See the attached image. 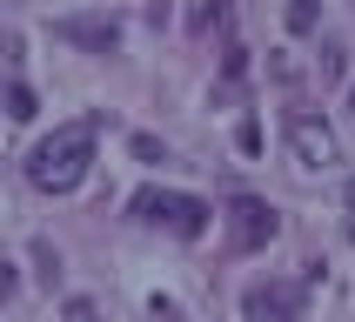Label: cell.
Instances as JSON below:
<instances>
[{"label":"cell","instance_id":"cell-14","mask_svg":"<svg viewBox=\"0 0 355 322\" xmlns=\"http://www.w3.org/2000/svg\"><path fill=\"white\" fill-rule=\"evenodd\" d=\"M67 322H101V309L87 296H74V302H67Z\"/></svg>","mask_w":355,"mask_h":322},{"label":"cell","instance_id":"cell-13","mask_svg":"<svg viewBox=\"0 0 355 322\" xmlns=\"http://www.w3.org/2000/svg\"><path fill=\"white\" fill-rule=\"evenodd\" d=\"M342 67H349V54L342 47H322V80H342Z\"/></svg>","mask_w":355,"mask_h":322},{"label":"cell","instance_id":"cell-17","mask_svg":"<svg viewBox=\"0 0 355 322\" xmlns=\"http://www.w3.org/2000/svg\"><path fill=\"white\" fill-rule=\"evenodd\" d=\"M349 108H355V87H349Z\"/></svg>","mask_w":355,"mask_h":322},{"label":"cell","instance_id":"cell-4","mask_svg":"<svg viewBox=\"0 0 355 322\" xmlns=\"http://www.w3.org/2000/svg\"><path fill=\"white\" fill-rule=\"evenodd\" d=\"M302 316V282H248L241 289V322H295Z\"/></svg>","mask_w":355,"mask_h":322},{"label":"cell","instance_id":"cell-1","mask_svg":"<svg viewBox=\"0 0 355 322\" xmlns=\"http://www.w3.org/2000/svg\"><path fill=\"white\" fill-rule=\"evenodd\" d=\"M87 161H94V121H67V128H54L47 141H34L27 181H34L40 195H67V188L87 181Z\"/></svg>","mask_w":355,"mask_h":322},{"label":"cell","instance_id":"cell-2","mask_svg":"<svg viewBox=\"0 0 355 322\" xmlns=\"http://www.w3.org/2000/svg\"><path fill=\"white\" fill-rule=\"evenodd\" d=\"M128 208H135V221H161V228L181 235V242H201L208 235V215H215L201 195H168V188H141Z\"/></svg>","mask_w":355,"mask_h":322},{"label":"cell","instance_id":"cell-9","mask_svg":"<svg viewBox=\"0 0 355 322\" xmlns=\"http://www.w3.org/2000/svg\"><path fill=\"white\" fill-rule=\"evenodd\" d=\"M7 115H14V121H34V115H40V101H34V87H27V80H14V87H7Z\"/></svg>","mask_w":355,"mask_h":322},{"label":"cell","instance_id":"cell-10","mask_svg":"<svg viewBox=\"0 0 355 322\" xmlns=\"http://www.w3.org/2000/svg\"><path fill=\"white\" fill-rule=\"evenodd\" d=\"M34 262H40V282L54 289V282H60V255H54V248H47V242H34Z\"/></svg>","mask_w":355,"mask_h":322},{"label":"cell","instance_id":"cell-7","mask_svg":"<svg viewBox=\"0 0 355 322\" xmlns=\"http://www.w3.org/2000/svg\"><path fill=\"white\" fill-rule=\"evenodd\" d=\"M282 20H288V34H315V27H322V7H315V0H288V14H282Z\"/></svg>","mask_w":355,"mask_h":322},{"label":"cell","instance_id":"cell-6","mask_svg":"<svg viewBox=\"0 0 355 322\" xmlns=\"http://www.w3.org/2000/svg\"><path fill=\"white\" fill-rule=\"evenodd\" d=\"M54 34L67 40V47H80V54H114L121 47V20L114 14H60Z\"/></svg>","mask_w":355,"mask_h":322},{"label":"cell","instance_id":"cell-5","mask_svg":"<svg viewBox=\"0 0 355 322\" xmlns=\"http://www.w3.org/2000/svg\"><path fill=\"white\" fill-rule=\"evenodd\" d=\"M288 155H295L302 168H329V161H336V135H329V121L309 115V108H295V115H288Z\"/></svg>","mask_w":355,"mask_h":322},{"label":"cell","instance_id":"cell-18","mask_svg":"<svg viewBox=\"0 0 355 322\" xmlns=\"http://www.w3.org/2000/svg\"><path fill=\"white\" fill-rule=\"evenodd\" d=\"M349 201H355V181H349Z\"/></svg>","mask_w":355,"mask_h":322},{"label":"cell","instance_id":"cell-8","mask_svg":"<svg viewBox=\"0 0 355 322\" xmlns=\"http://www.w3.org/2000/svg\"><path fill=\"white\" fill-rule=\"evenodd\" d=\"M188 27H195V34H215V27H228V0H201Z\"/></svg>","mask_w":355,"mask_h":322},{"label":"cell","instance_id":"cell-19","mask_svg":"<svg viewBox=\"0 0 355 322\" xmlns=\"http://www.w3.org/2000/svg\"><path fill=\"white\" fill-rule=\"evenodd\" d=\"M349 235H355V221H349Z\"/></svg>","mask_w":355,"mask_h":322},{"label":"cell","instance_id":"cell-3","mask_svg":"<svg viewBox=\"0 0 355 322\" xmlns=\"http://www.w3.org/2000/svg\"><path fill=\"white\" fill-rule=\"evenodd\" d=\"M275 235H282V215L261 195H235L228 201V242H235V248H268Z\"/></svg>","mask_w":355,"mask_h":322},{"label":"cell","instance_id":"cell-11","mask_svg":"<svg viewBox=\"0 0 355 322\" xmlns=\"http://www.w3.org/2000/svg\"><path fill=\"white\" fill-rule=\"evenodd\" d=\"M235 148H241V155H261V121H241V128H235Z\"/></svg>","mask_w":355,"mask_h":322},{"label":"cell","instance_id":"cell-12","mask_svg":"<svg viewBox=\"0 0 355 322\" xmlns=\"http://www.w3.org/2000/svg\"><path fill=\"white\" fill-rule=\"evenodd\" d=\"M128 148H135V161H168V148H161L155 135H135V141H128Z\"/></svg>","mask_w":355,"mask_h":322},{"label":"cell","instance_id":"cell-16","mask_svg":"<svg viewBox=\"0 0 355 322\" xmlns=\"http://www.w3.org/2000/svg\"><path fill=\"white\" fill-rule=\"evenodd\" d=\"M14 289H20V276H14V262H0V302L14 296Z\"/></svg>","mask_w":355,"mask_h":322},{"label":"cell","instance_id":"cell-15","mask_svg":"<svg viewBox=\"0 0 355 322\" xmlns=\"http://www.w3.org/2000/svg\"><path fill=\"white\" fill-rule=\"evenodd\" d=\"M148 316H155V322H181V309H175L168 296H155V302H148Z\"/></svg>","mask_w":355,"mask_h":322}]
</instances>
